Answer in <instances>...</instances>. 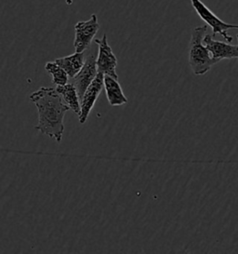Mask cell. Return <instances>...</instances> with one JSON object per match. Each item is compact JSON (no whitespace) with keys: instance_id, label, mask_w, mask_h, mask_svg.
<instances>
[{"instance_id":"cell-1","label":"cell","mask_w":238,"mask_h":254,"mask_svg":"<svg viewBox=\"0 0 238 254\" xmlns=\"http://www.w3.org/2000/svg\"><path fill=\"white\" fill-rule=\"evenodd\" d=\"M30 101L37 106L38 112L36 129L60 143L64 131V116L70 107L63 103L56 88L42 87L30 95Z\"/></svg>"},{"instance_id":"cell-2","label":"cell","mask_w":238,"mask_h":254,"mask_svg":"<svg viewBox=\"0 0 238 254\" xmlns=\"http://www.w3.org/2000/svg\"><path fill=\"white\" fill-rule=\"evenodd\" d=\"M208 25L195 27L192 31L189 45V64L195 75H204L216 64L208 48L204 44Z\"/></svg>"},{"instance_id":"cell-3","label":"cell","mask_w":238,"mask_h":254,"mask_svg":"<svg viewBox=\"0 0 238 254\" xmlns=\"http://www.w3.org/2000/svg\"><path fill=\"white\" fill-rule=\"evenodd\" d=\"M192 6L196 11V13L200 17L207 25L212 28V36L215 37L216 35H221L228 43L233 41V38L228 35V31L231 29H238V24L234 23H227L223 22L218 16L215 15L209 8L201 1V0H191Z\"/></svg>"},{"instance_id":"cell-4","label":"cell","mask_w":238,"mask_h":254,"mask_svg":"<svg viewBox=\"0 0 238 254\" xmlns=\"http://www.w3.org/2000/svg\"><path fill=\"white\" fill-rule=\"evenodd\" d=\"M100 24L96 14H92L88 21H80L74 25V46L75 53H85L95 39Z\"/></svg>"},{"instance_id":"cell-5","label":"cell","mask_w":238,"mask_h":254,"mask_svg":"<svg viewBox=\"0 0 238 254\" xmlns=\"http://www.w3.org/2000/svg\"><path fill=\"white\" fill-rule=\"evenodd\" d=\"M95 44L98 45V56H97V68L98 72L104 75H110L114 78L119 79L117 74L118 59L112 51L111 46L109 45L107 36L104 35L101 39H94Z\"/></svg>"},{"instance_id":"cell-6","label":"cell","mask_w":238,"mask_h":254,"mask_svg":"<svg viewBox=\"0 0 238 254\" xmlns=\"http://www.w3.org/2000/svg\"><path fill=\"white\" fill-rule=\"evenodd\" d=\"M98 75L97 68V53L96 50H93L91 53L86 56V61L84 66L80 72L75 75L72 79L77 93L81 100L85 91L89 88V85L93 82Z\"/></svg>"},{"instance_id":"cell-7","label":"cell","mask_w":238,"mask_h":254,"mask_svg":"<svg viewBox=\"0 0 238 254\" xmlns=\"http://www.w3.org/2000/svg\"><path fill=\"white\" fill-rule=\"evenodd\" d=\"M104 88V75L98 72L95 79L89 85L81 99V113L78 116L79 123L85 124L88 120L89 114L94 107L98 98Z\"/></svg>"},{"instance_id":"cell-8","label":"cell","mask_w":238,"mask_h":254,"mask_svg":"<svg viewBox=\"0 0 238 254\" xmlns=\"http://www.w3.org/2000/svg\"><path fill=\"white\" fill-rule=\"evenodd\" d=\"M204 44L208 48L212 59L218 64L224 59H238V45H231L213 39V36L206 35Z\"/></svg>"},{"instance_id":"cell-9","label":"cell","mask_w":238,"mask_h":254,"mask_svg":"<svg viewBox=\"0 0 238 254\" xmlns=\"http://www.w3.org/2000/svg\"><path fill=\"white\" fill-rule=\"evenodd\" d=\"M104 90L106 92V97L112 106H119L126 105L127 99L124 94L121 85L117 78L110 75H104Z\"/></svg>"},{"instance_id":"cell-10","label":"cell","mask_w":238,"mask_h":254,"mask_svg":"<svg viewBox=\"0 0 238 254\" xmlns=\"http://www.w3.org/2000/svg\"><path fill=\"white\" fill-rule=\"evenodd\" d=\"M85 61V53H75L65 57L57 58L55 62L60 67L63 68L66 71L70 78H73L80 72L82 67L84 66Z\"/></svg>"},{"instance_id":"cell-11","label":"cell","mask_w":238,"mask_h":254,"mask_svg":"<svg viewBox=\"0 0 238 254\" xmlns=\"http://www.w3.org/2000/svg\"><path fill=\"white\" fill-rule=\"evenodd\" d=\"M56 90L61 95L63 101L70 107V109L75 115L79 116L81 113V100L74 84L67 83L66 85L63 86H56Z\"/></svg>"},{"instance_id":"cell-12","label":"cell","mask_w":238,"mask_h":254,"mask_svg":"<svg viewBox=\"0 0 238 254\" xmlns=\"http://www.w3.org/2000/svg\"><path fill=\"white\" fill-rule=\"evenodd\" d=\"M45 69L52 75V83L56 86H63L68 83L70 77L66 71L63 68L60 67L58 64H56L55 61L47 63Z\"/></svg>"},{"instance_id":"cell-13","label":"cell","mask_w":238,"mask_h":254,"mask_svg":"<svg viewBox=\"0 0 238 254\" xmlns=\"http://www.w3.org/2000/svg\"></svg>"}]
</instances>
